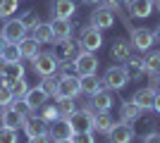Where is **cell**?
Masks as SVG:
<instances>
[{
	"mask_svg": "<svg viewBox=\"0 0 160 143\" xmlns=\"http://www.w3.org/2000/svg\"><path fill=\"white\" fill-rule=\"evenodd\" d=\"M129 72L124 64H112V67L105 69V74H103V86L110 91H122L124 86L129 83Z\"/></svg>",
	"mask_w": 160,
	"mask_h": 143,
	"instance_id": "1",
	"label": "cell"
},
{
	"mask_svg": "<svg viewBox=\"0 0 160 143\" xmlns=\"http://www.w3.org/2000/svg\"><path fill=\"white\" fill-rule=\"evenodd\" d=\"M31 62H33V72H36L38 76H55L58 74L60 60L53 55V50H50V53H38Z\"/></svg>",
	"mask_w": 160,
	"mask_h": 143,
	"instance_id": "2",
	"label": "cell"
},
{
	"mask_svg": "<svg viewBox=\"0 0 160 143\" xmlns=\"http://www.w3.org/2000/svg\"><path fill=\"white\" fill-rule=\"evenodd\" d=\"M79 48L81 50H88V53H96L100 45H103V31L100 29H96L93 24L91 26H84L79 31Z\"/></svg>",
	"mask_w": 160,
	"mask_h": 143,
	"instance_id": "3",
	"label": "cell"
},
{
	"mask_svg": "<svg viewBox=\"0 0 160 143\" xmlns=\"http://www.w3.org/2000/svg\"><path fill=\"white\" fill-rule=\"evenodd\" d=\"M48 136L50 141H69L74 136V126L69 117H58L55 122L48 124Z\"/></svg>",
	"mask_w": 160,
	"mask_h": 143,
	"instance_id": "4",
	"label": "cell"
},
{
	"mask_svg": "<svg viewBox=\"0 0 160 143\" xmlns=\"http://www.w3.org/2000/svg\"><path fill=\"white\" fill-rule=\"evenodd\" d=\"M79 50H81L79 43L72 41V38H60V41H53V55H55L60 62H65V60H77Z\"/></svg>",
	"mask_w": 160,
	"mask_h": 143,
	"instance_id": "5",
	"label": "cell"
},
{
	"mask_svg": "<svg viewBox=\"0 0 160 143\" xmlns=\"http://www.w3.org/2000/svg\"><path fill=\"white\" fill-rule=\"evenodd\" d=\"M72 126H74V134L77 131H93V119H96V112L91 110V105H84L81 110H77L72 117Z\"/></svg>",
	"mask_w": 160,
	"mask_h": 143,
	"instance_id": "6",
	"label": "cell"
},
{
	"mask_svg": "<svg viewBox=\"0 0 160 143\" xmlns=\"http://www.w3.org/2000/svg\"><path fill=\"white\" fill-rule=\"evenodd\" d=\"M2 38H5L7 43H19L22 38H27V34H29V26H24L19 19H5V24H2Z\"/></svg>",
	"mask_w": 160,
	"mask_h": 143,
	"instance_id": "7",
	"label": "cell"
},
{
	"mask_svg": "<svg viewBox=\"0 0 160 143\" xmlns=\"http://www.w3.org/2000/svg\"><path fill=\"white\" fill-rule=\"evenodd\" d=\"M129 41H132V45H134V50H148V48L155 43V36H153V31L151 29H146V26H136V29H132L129 31Z\"/></svg>",
	"mask_w": 160,
	"mask_h": 143,
	"instance_id": "8",
	"label": "cell"
},
{
	"mask_svg": "<svg viewBox=\"0 0 160 143\" xmlns=\"http://www.w3.org/2000/svg\"><path fill=\"white\" fill-rule=\"evenodd\" d=\"M74 64H77V74H79V76H86V74H96V72H98V64H100V62H98V57H96V53L79 50Z\"/></svg>",
	"mask_w": 160,
	"mask_h": 143,
	"instance_id": "9",
	"label": "cell"
},
{
	"mask_svg": "<svg viewBox=\"0 0 160 143\" xmlns=\"http://www.w3.org/2000/svg\"><path fill=\"white\" fill-rule=\"evenodd\" d=\"M79 93H81L79 76H58V98H77Z\"/></svg>",
	"mask_w": 160,
	"mask_h": 143,
	"instance_id": "10",
	"label": "cell"
},
{
	"mask_svg": "<svg viewBox=\"0 0 160 143\" xmlns=\"http://www.w3.org/2000/svg\"><path fill=\"white\" fill-rule=\"evenodd\" d=\"M22 129H24L27 138H33V136H41V134H48V122H46V119H41L38 112H31L29 117H24Z\"/></svg>",
	"mask_w": 160,
	"mask_h": 143,
	"instance_id": "11",
	"label": "cell"
},
{
	"mask_svg": "<svg viewBox=\"0 0 160 143\" xmlns=\"http://www.w3.org/2000/svg\"><path fill=\"white\" fill-rule=\"evenodd\" d=\"M88 105H91V110H93V112H110V107L115 105L112 91H110V88H100L98 93L91 95Z\"/></svg>",
	"mask_w": 160,
	"mask_h": 143,
	"instance_id": "12",
	"label": "cell"
},
{
	"mask_svg": "<svg viewBox=\"0 0 160 143\" xmlns=\"http://www.w3.org/2000/svg\"><path fill=\"white\" fill-rule=\"evenodd\" d=\"M134 55V45L129 38H115L112 45H110V57L115 62H127Z\"/></svg>",
	"mask_w": 160,
	"mask_h": 143,
	"instance_id": "13",
	"label": "cell"
},
{
	"mask_svg": "<svg viewBox=\"0 0 160 143\" xmlns=\"http://www.w3.org/2000/svg\"><path fill=\"white\" fill-rule=\"evenodd\" d=\"M110 143H132L134 141V126L127 122H115V126L108 134Z\"/></svg>",
	"mask_w": 160,
	"mask_h": 143,
	"instance_id": "14",
	"label": "cell"
},
{
	"mask_svg": "<svg viewBox=\"0 0 160 143\" xmlns=\"http://www.w3.org/2000/svg\"><path fill=\"white\" fill-rule=\"evenodd\" d=\"M91 24H93L96 29H100V31H105V29L115 26V12L112 10H108V7H96L93 12H91Z\"/></svg>",
	"mask_w": 160,
	"mask_h": 143,
	"instance_id": "15",
	"label": "cell"
},
{
	"mask_svg": "<svg viewBox=\"0 0 160 143\" xmlns=\"http://www.w3.org/2000/svg\"><path fill=\"white\" fill-rule=\"evenodd\" d=\"M74 12H77V0H53L50 2L53 19H72Z\"/></svg>",
	"mask_w": 160,
	"mask_h": 143,
	"instance_id": "16",
	"label": "cell"
},
{
	"mask_svg": "<svg viewBox=\"0 0 160 143\" xmlns=\"http://www.w3.org/2000/svg\"><path fill=\"white\" fill-rule=\"evenodd\" d=\"M153 12V0H132L127 2V14L134 19H146Z\"/></svg>",
	"mask_w": 160,
	"mask_h": 143,
	"instance_id": "17",
	"label": "cell"
},
{
	"mask_svg": "<svg viewBox=\"0 0 160 143\" xmlns=\"http://www.w3.org/2000/svg\"><path fill=\"white\" fill-rule=\"evenodd\" d=\"M141 115H143V110L136 105V102L129 98V100H124L120 105V119L122 122H127V124H132V122H136V119H141Z\"/></svg>",
	"mask_w": 160,
	"mask_h": 143,
	"instance_id": "18",
	"label": "cell"
},
{
	"mask_svg": "<svg viewBox=\"0 0 160 143\" xmlns=\"http://www.w3.org/2000/svg\"><path fill=\"white\" fill-rule=\"evenodd\" d=\"M50 29H53L55 41H60V38H72L74 21L72 19H50Z\"/></svg>",
	"mask_w": 160,
	"mask_h": 143,
	"instance_id": "19",
	"label": "cell"
},
{
	"mask_svg": "<svg viewBox=\"0 0 160 143\" xmlns=\"http://www.w3.org/2000/svg\"><path fill=\"white\" fill-rule=\"evenodd\" d=\"M24 100L29 102V107L36 112V110L41 107V105H46L48 100H50V95L46 93V91L41 88V86H33V88H29L27 91V95H24Z\"/></svg>",
	"mask_w": 160,
	"mask_h": 143,
	"instance_id": "20",
	"label": "cell"
},
{
	"mask_svg": "<svg viewBox=\"0 0 160 143\" xmlns=\"http://www.w3.org/2000/svg\"><path fill=\"white\" fill-rule=\"evenodd\" d=\"M0 124L7 126V129H22V124H24V115H19L12 105H7V107H2V119H0Z\"/></svg>",
	"mask_w": 160,
	"mask_h": 143,
	"instance_id": "21",
	"label": "cell"
},
{
	"mask_svg": "<svg viewBox=\"0 0 160 143\" xmlns=\"http://www.w3.org/2000/svg\"><path fill=\"white\" fill-rule=\"evenodd\" d=\"M79 86H81V93H86V95H93V93H98L100 88H105V86H103V79H98L96 74L79 76Z\"/></svg>",
	"mask_w": 160,
	"mask_h": 143,
	"instance_id": "22",
	"label": "cell"
},
{
	"mask_svg": "<svg viewBox=\"0 0 160 143\" xmlns=\"http://www.w3.org/2000/svg\"><path fill=\"white\" fill-rule=\"evenodd\" d=\"M132 100L139 105L141 110H153V102H155V93L151 88H139V91H134V95H132Z\"/></svg>",
	"mask_w": 160,
	"mask_h": 143,
	"instance_id": "23",
	"label": "cell"
},
{
	"mask_svg": "<svg viewBox=\"0 0 160 143\" xmlns=\"http://www.w3.org/2000/svg\"><path fill=\"white\" fill-rule=\"evenodd\" d=\"M93 131H98V134H103V136H108L110 134V129L115 126V117L110 115V112H96V119H93Z\"/></svg>",
	"mask_w": 160,
	"mask_h": 143,
	"instance_id": "24",
	"label": "cell"
},
{
	"mask_svg": "<svg viewBox=\"0 0 160 143\" xmlns=\"http://www.w3.org/2000/svg\"><path fill=\"white\" fill-rule=\"evenodd\" d=\"M31 38H36L38 43H53V29H50V21H38L36 26L31 29Z\"/></svg>",
	"mask_w": 160,
	"mask_h": 143,
	"instance_id": "25",
	"label": "cell"
},
{
	"mask_svg": "<svg viewBox=\"0 0 160 143\" xmlns=\"http://www.w3.org/2000/svg\"><path fill=\"white\" fill-rule=\"evenodd\" d=\"M24 74H27V69H24V64L22 62H7V69H5V86H10V81H17V79H24Z\"/></svg>",
	"mask_w": 160,
	"mask_h": 143,
	"instance_id": "26",
	"label": "cell"
},
{
	"mask_svg": "<svg viewBox=\"0 0 160 143\" xmlns=\"http://www.w3.org/2000/svg\"><path fill=\"white\" fill-rule=\"evenodd\" d=\"M38 45H41V43L36 41V38H22V41H19V53H22V57H24V60H33V57L41 53Z\"/></svg>",
	"mask_w": 160,
	"mask_h": 143,
	"instance_id": "27",
	"label": "cell"
},
{
	"mask_svg": "<svg viewBox=\"0 0 160 143\" xmlns=\"http://www.w3.org/2000/svg\"><path fill=\"white\" fill-rule=\"evenodd\" d=\"M124 67H127L129 76H134V79H141V76L146 74V67H143V57H139V55H132V57L124 62Z\"/></svg>",
	"mask_w": 160,
	"mask_h": 143,
	"instance_id": "28",
	"label": "cell"
},
{
	"mask_svg": "<svg viewBox=\"0 0 160 143\" xmlns=\"http://www.w3.org/2000/svg\"><path fill=\"white\" fill-rule=\"evenodd\" d=\"M55 107H58V115L60 117H72L77 112V100L74 98H58Z\"/></svg>",
	"mask_w": 160,
	"mask_h": 143,
	"instance_id": "29",
	"label": "cell"
},
{
	"mask_svg": "<svg viewBox=\"0 0 160 143\" xmlns=\"http://www.w3.org/2000/svg\"><path fill=\"white\" fill-rule=\"evenodd\" d=\"M5 62H19L22 60V53H19V43H5L2 48V55H0Z\"/></svg>",
	"mask_w": 160,
	"mask_h": 143,
	"instance_id": "30",
	"label": "cell"
},
{
	"mask_svg": "<svg viewBox=\"0 0 160 143\" xmlns=\"http://www.w3.org/2000/svg\"><path fill=\"white\" fill-rule=\"evenodd\" d=\"M143 67H146V74L153 76L155 69L160 67V50H153V53H148L146 57H143Z\"/></svg>",
	"mask_w": 160,
	"mask_h": 143,
	"instance_id": "31",
	"label": "cell"
},
{
	"mask_svg": "<svg viewBox=\"0 0 160 143\" xmlns=\"http://www.w3.org/2000/svg\"><path fill=\"white\" fill-rule=\"evenodd\" d=\"M36 112H38V117H41V119H46L48 124L55 122V119L60 117V115H58V107H55V102H46V105H41Z\"/></svg>",
	"mask_w": 160,
	"mask_h": 143,
	"instance_id": "32",
	"label": "cell"
},
{
	"mask_svg": "<svg viewBox=\"0 0 160 143\" xmlns=\"http://www.w3.org/2000/svg\"><path fill=\"white\" fill-rule=\"evenodd\" d=\"M38 86L46 91L53 100L58 98V79H55V76H41V83H38Z\"/></svg>",
	"mask_w": 160,
	"mask_h": 143,
	"instance_id": "33",
	"label": "cell"
},
{
	"mask_svg": "<svg viewBox=\"0 0 160 143\" xmlns=\"http://www.w3.org/2000/svg\"><path fill=\"white\" fill-rule=\"evenodd\" d=\"M17 10H19V0H0V17L2 19H10Z\"/></svg>",
	"mask_w": 160,
	"mask_h": 143,
	"instance_id": "34",
	"label": "cell"
},
{
	"mask_svg": "<svg viewBox=\"0 0 160 143\" xmlns=\"http://www.w3.org/2000/svg\"><path fill=\"white\" fill-rule=\"evenodd\" d=\"M10 91H12V98L17 100V98H24L29 91V83L27 79H17V81H10Z\"/></svg>",
	"mask_w": 160,
	"mask_h": 143,
	"instance_id": "35",
	"label": "cell"
},
{
	"mask_svg": "<svg viewBox=\"0 0 160 143\" xmlns=\"http://www.w3.org/2000/svg\"><path fill=\"white\" fill-rule=\"evenodd\" d=\"M58 76H79L77 74V64L74 60H65L58 64Z\"/></svg>",
	"mask_w": 160,
	"mask_h": 143,
	"instance_id": "36",
	"label": "cell"
},
{
	"mask_svg": "<svg viewBox=\"0 0 160 143\" xmlns=\"http://www.w3.org/2000/svg\"><path fill=\"white\" fill-rule=\"evenodd\" d=\"M19 21H22V24H24V26L33 29V26H36V24H38L41 19H38V14L33 12V10H24V12L19 14Z\"/></svg>",
	"mask_w": 160,
	"mask_h": 143,
	"instance_id": "37",
	"label": "cell"
},
{
	"mask_svg": "<svg viewBox=\"0 0 160 143\" xmlns=\"http://www.w3.org/2000/svg\"><path fill=\"white\" fill-rule=\"evenodd\" d=\"M0 143H17V129H7L0 124Z\"/></svg>",
	"mask_w": 160,
	"mask_h": 143,
	"instance_id": "38",
	"label": "cell"
},
{
	"mask_svg": "<svg viewBox=\"0 0 160 143\" xmlns=\"http://www.w3.org/2000/svg\"><path fill=\"white\" fill-rule=\"evenodd\" d=\"M72 143H96L93 131H77L72 136Z\"/></svg>",
	"mask_w": 160,
	"mask_h": 143,
	"instance_id": "39",
	"label": "cell"
},
{
	"mask_svg": "<svg viewBox=\"0 0 160 143\" xmlns=\"http://www.w3.org/2000/svg\"><path fill=\"white\" fill-rule=\"evenodd\" d=\"M12 107L17 110V112H19V115H24V117H29L33 112L31 107H29V102L24 100V98H17V100H12Z\"/></svg>",
	"mask_w": 160,
	"mask_h": 143,
	"instance_id": "40",
	"label": "cell"
},
{
	"mask_svg": "<svg viewBox=\"0 0 160 143\" xmlns=\"http://www.w3.org/2000/svg\"><path fill=\"white\" fill-rule=\"evenodd\" d=\"M103 7H108V10L117 12L120 7H127V0H103Z\"/></svg>",
	"mask_w": 160,
	"mask_h": 143,
	"instance_id": "41",
	"label": "cell"
},
{
	"mask_svg": "<svg viewBox=\"0 0 160 143\" xmlns=\"http://www.w3.org/2000/svg\"><path fill=\"white\" fill-rule=\"evenodd\" d=\"M143 143H160V131H148L143 136Z\"/></svg>",
	"mask_w": 160,
	"mask_h": 143,
	"instance_id": "42",
	"label": "cell"
},
{
	"mask_svg": "<svg viewBox=\"0 0 160 143\" xmlns=\"http://www.w3.org/2000/svg\"><path fill=\"white\" fill-rule=\"evenodd\" d=\"M29 143H53V141H50V136H48V134H41V136L29 138Z\"/></svg>",
	"mask_w": 160,
	"mask_h": 143,
	"instance_id": "43",
	"label": "cell"
},
{
	"mask_svg": "<svg viewBox=\"0 0 160 143\" xmlns=\"http://www.w3.org/2000/svg\"><path fill=\"white\" fill-rule=\"evenodd\" d=\"M148 88L153 91L155 95H160V81H158V79H155V76H151V83H148Z\"/></svg>",
	"mask_w": 160,
	"mask_h": 143,
	"instance_id": "44",
	"label": "cell"
},
{
	"mask_svg": "<svg viewBox=\"0 0 160 143\" xmlns=\"http://www.w3.org/2000/svg\"><path fill=\"white\" fill-rule=\"evenodd\" d=\"M5 69H7V62L0 57V76H5Z\"/></svg>",
	"mask_w": 160,
	"mask_h": 143,
	"instance_id": "45",
	"label": "cell"
},
{
	"mask_svg": "<svg viewBox=\"0 0 160 143\" xmlns=\"http://www.w3.org/2000/svg\"><path fill=\"white\" fill-rule=\"evenodd\" d=\"M79 2H86V5H103V0H79Z\"/></svg>",
	"mask_w": 160,
	"mask_h": 143,
	"instance_id": "46",
	"label": "cell"
},
{
	"mask_svg": "<svg viewBox=\"0 0 160 143\" xmlns=\"http://www.w3.org/2000/svg\"><path fill=\"white\" fill-rule=\"evenodd\" d=\"M153 110L160 115V95H155V102H153Z\"/></svg>",
	"mask_w": 160,
	"mask_h": 143,
	"instance_id": "47",
	"label": "cell"
},
{
	"mask_svg": "<svg viewBox=\"0 0 160 143\" xmlns=\"http://www.w3.org/2000/svg\"><path fill=\"white\" fill-rule=\"evenodd\" d=\"M153 36H155V43H160V24H158V29L153 31Z\"/></svg>",
	"mask_w": 160,
	"mask_h": 143,
	"instance_id": "48",
	"label": "cell"
},
{
	"mask_svg": "<svg viewBox=\"0 0 160 143\" xmlns=\"http://www.w3.org/2000/svg\"><path fill=\"white\" fill-rule=\"evenodd\" d=\"M5 43H7V41L2 38V34H0V55H2V48H5Z\"/></svg>",
	"mask_w": 160,
	"mask_h": 143,
	"instance_id": "49",
	"label": "cell"
},
{
	"mask_svg": "<svg viewBox=\"0 0 160 143\" xmlns=\"http://www.w3.org/2000/svg\"><path fill=\"white\" fill-rule=\"evenodd\" d=\"M153 76H155V79H158V81H160V67L155 69V74H153Z\"/></svg>",
	"mask_w": 160,
	"mask_h": 143,
	"instance_id": "50",
	"label": "cell"
},
{
	"mask_svg": "<svg viewBox=\"0 0 160 143\" xmlns=\"http://www.w3.org/2000/svg\"><path fill=\"white\" fill-rule=\"evenodd\" d=\"M153 2H155V7H158V12H160V0H153Z\"/></svg>",
	"mask_w": 160,
	"mask_h": 143,
	"instance_id": "51",
	"label": "cell"
},
{
	"mask_svg": "<svg viewBox=\"0 0 160 143\" xmlns=\"http://www.w3.org/2000/svg\"><path fill=\"white\" fill-rule=\"evenodd\" d=\"M53 143H72V138H69V141H53Z\"/></svg>",
	"mask_w": 160,
	"mask_h": 143,
	"instance_id": "52",
	"label": "cell"
},
{
	"mask_svg": "<svg viewBox=\"0 0 160 143\" xmlns=\"http://www.w3.org/2000/svg\"><path fill=\"white\" fill-rule=\"evenodd\" d=\"M2 24H5V19H2V17H0V31H2Z\"/></svg>",
	"mask_w": 160,
	"mask_h": 143,
	"instance_id": "53",
	"label": "cell"
},
{
	"mask_svg": "<svg viewBox=\"0 0 160 143\" xmlns=\"http://www.w3.org/2000/svg\"><path fill=\"white\" fill-rule=\"evenodd\" d=\"M0 119H2V107H0Z\"/></svg>",
	"mask_w": 160,
	"mask_h": 143,
	"instance_id": "54",
	"label": "cell"
}]
</instances>
